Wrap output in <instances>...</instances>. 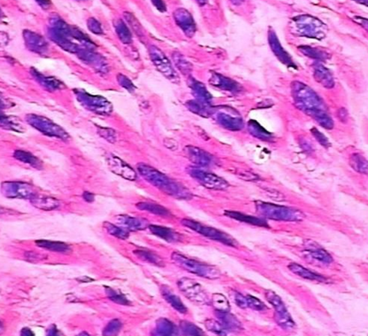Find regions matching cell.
Returning a JSON list of instances; mask_svg holds the SVG:
<instances>
[{
    "label": "cell",
    "mask_w": 368,
    "mask_h": 336,
    "mask_svg": "<svg viewBox=\"0 0 368 336\" xmlns=\"http://www.w3.org/2000/svg\"><path fill=\"white\" fill-rule=\"evenodd\" d=\"M293 95L299 109L313 117L324 128L332 129L334 127V122L325 110L323 102L313 90L298 82L293 85Z\"/></svg>",
    "instance_id": "cell-1"
},
{
    "label": "cell",
    "mask_w": 368,
    "mask_h": 336,
    "mask_svg": "<svg viewBox=\"0 0 368 336\" xmlns=\"http://www.w3.org/2000/svg\"><path fill=\"white\" fill-rule=\"evenodd\" d=\"M137 170L146 181L165 193L176 198L188 199L191 198V194L188 189L183 187L179 183L168 178L166 175L162 174L154 168L144 163H139L137 165Z\"/></svg>",
    "instance_id": "cell-2"
},
{
    "label": "cell",
    "mask_w": 368,
    "mask_h": 336,
    "mask_svg": "<svg viewBox=\"0 0 368 336\" xmlns=\"http://www.w3.org/2000/svg\"><path fill=\"white\" fill-rule=\"evenodd\" d=\"M255 206L258 214L269 220L282 222H300L305 218V215L301 211L291 207H283L263 201H256Z\"/></svg>",
    "instance_id": "cell-3"
},
{
    "label": "cell",
    "mask_w": 368,
    "mask_h": 336,
    "mask_svg": "<svg viewBox=\"0 0 368 336\" xmlns=\"http://www.w3.org/2000/svg\"><path fill=\"white\" fill-rule=\"evenodd\" d=\"M171 259L177 267H181L182 269L193 275L210 280L218 279L221 276L220 271L213 266L202 263L195 259H189L179 252H173Z\"/></svg>",
    "instance_id": "cell-4"
},
{
    "label": "cell",
    "mask_w": 368,
    "mask_h": 336,
    "mask_svg": "<svg viewBox=\"0 0 368 336\" xmlns=\"http://www.w3.org/2000/svg\"><path fill=\"white\" fill-rule=\"evenodd\" d=\"M181 223L184 225V227H187L190 229L191 231H196V233L204 236L205 238L210 239L211 240L221 242V243H224L226 245H229L231 247H237L238 246V243L236 239L229 234H227L225 232L217 230L215 228L205 226L204 224L197 223L196 221H193L190 219H183L181 221Z\"/></svg>",
    "instance_id": "cell-5"
},
{
    "label": "cell",
    "mask_w": 368,
    "mask_h": 336,
    "mask_svg": "<svg viewBox=\"0 0 368 336\" xmlns=\"http://www.w3.org/2000/svg\"><path fill=\"white\" fill-rule=\"evenodd\" d=\"M177 286L180 291L186 296L189 301L196 304H207L210 303L207 293L194 280L189 278H182L178 281Z\"/></svg>",
    "instance_id": "cell-6"
},
{
    "label": "cell",
    "mask_w": 368,
    "mask_h": 336,
    "mask_svg": "<svg viewBox=\"0 0 368 336\" xmlns=\"http://www.w3.org/2000/svg\"><path fill=\"white\" fill-rule=\"evenodd\" d=\"M296 29L299 30V36L321 38L325 36L326 26L314 17L301 15L295 18Z\"/></svg>",
    "instance_id": "cell-7"
},
{
    "label": "cell",
    "mask_w": 368,
    "mask_h": 336,
    "mask_svg": "<svg viewBox=\"0 0 368 336\" xmlns=\"http://www.w3.org/2000/svg\"><path fill=\"white\" fill-rule=\"evenodd\" d=\"M27 121L29 125H31L33 127H35L36 129L40 131L41 133L45 134V135H48L51 137L62 139V140H66V139L69 138L68 134H66L61 126H58L56 124H54V122H52L49 119L44 118V117L29 115L27 117Z\"/></svg>",
    "instance_id": "cell-8"
},
{
    "label": "cell",
    "mask_w": 368,
    "mask_h": 336,
    "mask_svg": "<svg viewBox=\"0 0 368 336\" xmlns=\"http://www.w3.org/2000/svg\"><path fill=\"white\" fill-rule=\"evenodd\" d=\"M188 173L200 183L202 186L211 190L225 191L229 188V184L225 179L205 170L197 168H190L188 169Z\"/></svg>",
    "instance_id": "cell-9"
},
{
    "label": "cell",
    "mask_w": 368,
    "mask_h": 336,
    "mask_svg": "<svg viewBox=\"0 0 368 336\" xmlns=\"http://www.w3.org/2000/svg\"><path fill=\"white\" fill-rule=\"evenodd\" d=\"M149 51H150V57L152 58L156 68L159 70L163 75H165L166 78H168L172 81H176L179 82L178 74L173 68L170 61L168 60L166 55L156 46H151Z\"/></svg>",
    "instance_id": "cell-10"
},
{
    "label": "cell",
    "mask_w": 368,
    "mask_h": 336,
    "mask_svg": "<svg viewBox=\"0 0 368 336\" xmlns=\"http://www.w3.org/2000/svg\"><path fill=\"white\" fill-rule=\"evenodd\" d=\"M2 193L7 198H32L36 193L34 187L21 182H4L1 186Z\"/></svg>",
    "instance_id": "cell-11"
},
{
    "label": "cell",
    "mask_w": 368,
    "mask_h": 336,
    "mask_svg": "<svg viewBox=\"0 0 368 336\" xmlns=\"http://www.w3.org/2000/svg\"><path fill=\"white\" fill-rule=\"evenodd\" d=\"M79 100L82 101L83 106H85L86 108L96 113L107 115L110 114L113 109L110 102L101 96H91L86 93H80Z\"/></svg>",
    "instance_id": "cell-12"
},
{
    "label": "cell",
    "mask_w": 368,
    "mask_h": 336,
    "mask_svg": "<svg viewBox=\"0 0 368 336\" xmlns=\"http://www.w3.org/2000/svg\"><path fill=\"white\" fill-rule=\"evenodd\" d=\"M108 167L115 174L118 175L127 180L135 181L136 179V172L133 168H131L127 163L115 155H110L107 157Z\"/></svg>",
    "instance_id": "cell-13"
},
{
    "label": "cell",
    "mask_w": 368,
    "mask_h": 336,
    "mask_svg": "<svg viewBox=\"0 0 368 336\" xmlns=\"http://www.w3.org/2000/svg\"><path fill=\"white\" fill-rule=\"evenodd\" d=\"M233 299L238 307L242 308V309L249 308L251 310L258 311V312H263V311L267 310L266 304L257 297H254L250 295L244 296L238 292H235Z\"/></svg>",
    "instance_id": "cell-14"
},
{
    "label": "cell",
    "mask_w": 368,
    "mask_h": 336,
    "mask_svg": "<svg viewBox=\"0 0 368 336\" xmlns=\"http://www.w3.org/2000/svg\"><path fill=\"white\" fill-rule=\"evenodd\" d=\"M289 269L291 270L296 276H299L301 278L311 282H317V283H321V284H328L330 283V280L327 279V277H324L321 275L316 274L314 272H311L303 266L299 265L298 263H291L289 266Z\"/></svg>",
    "instance_id": "cell-15"
},
{
    "label": "cell",
    "mask_w": 368,
    "mask_h": 336,
    "mask_svg": "<svg viewBox=\"0 0 368 336\" xmlns=\"http://www.w3.org/2000/svg\"><path fill=\"white\" fill-rule=\"evenodd\" d=\"M265 296L266 300L269 302V304L274 308L275 313H274V319H284L287 317L291 316L290 312H288L285 304L283 303L282 298L275 293V292L266 289L265 291Z\"/></svg>",
    "instance_id": "cell-16"
},
{
    "label": "cell",
    "mask_w": 368,
    "mask_h": 336,
    "mask_svg": "<svg viewBox=\"0 0 368 336\" xmlns=\"http://www.w3.org/2000/svg\"><path fill=\"white\" fill-rule=\"evenodd\" d=\"M236 112L232 114L229 113V111H218L217 113V120L221 124V126L225 127L227 129L232 130V131H238L243 128L244 123L242 118L239 116H236Z\"/></svg>",
    "instance_id": "cell-17"
},
{
    "label": "cell",
    "mask_w": 368,
    "mask_h": 336,
    "mask_svg": "<svg viewBox=\"0 0 368 336\" xmlns=\"http://www.w3.org/2000/svg\"><path fill=\"white\" fill-rule=\"evenodd\" d=\"M176 23L180 26L181 29L187 34L188 37H192L195 32V24L192 16L185 9H178L175 12Z\"/></svg>",
    "instance_id": "cell-18"
},
{
    "label": "cell",
    "mask_w": 368,
    "mask_h": 336,
    "mask_svg": "<svg viewBox=\"0 0 368 336\" xmlns=\"http://www.w3.org/2000/svg\"><path fill=\"white\" fill-rule=\"evenodd\" d=\"M115 221L123 228L129 231H142L149 228L150 224L144 219L131 217L128 215H119L115 218Z\"/></svg>",
    "instance_id": "cell-19"
},
{
    "label": "cell",
    "mask_w": 368,
    "mask_h": 336,
    "mask_svg": "<svg viewBox=\"0 0 368 336\" xmlns=\"http://www.w3.org/2000/svg\"><path fill=\"white\" fill-rule=\"evenodd\" d=\"M185 151L189 160L199 166H208L213 160L210 154L196 146H187Z\"/></svg>",
    "instance_id": "cell-20"
},
{
    "label": "cell",
    "mask_w": 368,
    "mask_h": 336,
    "mask_svg": "<svg viewBox=\"0 0 368 336\" xmlns=\"http://www.w3.org/2000/svg\"><path fill=\"white\" fill-rule=\"evenodd\" d=\"M224 215L228 216L229 218L233 219L238 222L250 224L253 226H258V227L268 228V224L266 223V220L258 217H254L251 215H245L243 213L238 212V211H225Z\"/></svg>",
    "instance_id": "cell-21"
},
{
    "label": "cell",
    "mask_w": 368,
    "mask_h": 336,
    "mask_svg": "<svg viewBox=\"0 0 368 336\" xmlns=\"http://www.w3.org/2000/svg\"><path fill=\"white\" fill-rule=\"evenodd\" d=\"M149 230L153 235L157 236L169 243L179 242L181 240L180 234L169 228L162 227L160 225H150Z\"/></svg>",
    "instance_id": "cell-22"
},
{
    "label": "cell",
    "mask_w": 368,
    "mask_h": 336,
    "mask_svg": "<svg viewBox=\"0 0 368 336\" xmlns=\"http://www.w3.org/2000/svg\"><path fill=\"white\" fill-rule=\"evenodd\" d=\"M29 200L34 207L43 211L54 210L60 206V201L58 199L53 197H47V196L35 195Z\"/></svg>",
    "instance_id": "cell-23"
},
{
    "label": "cell",
    "mask_w": 368,
    "mask_h": 336,
    "mask_svg": "<svg viewBox=\"0 0 368 336\" xmlns=\"http://www.w3.org/2000/svg\"><path fill=\"white\" fill-rule=\"evenodd\" d=\"M268 35H269L268 38H269V44H270L271 48L273 49L274 54L276 55V57H278L282 63H284L286 65H292L293 62L291 60V57L282 48V45L279 43L278 38L275 36L274 31L270 30Z\"/></svg>",
    "instance_id": "cell-24"
},
{
    "label": "cell",
    "mask_w": 368,
    "mask_h": 336,
    "mask_svg": "<svg viewBox=\"0 0 368 336\" xmlns=\"http://www.w3.org/2000/svg\"><path fill=\"white\" fill-rule=\"evenodd\" d=\"M161 293H162V296L165 298V300L177 312L184 313V314L188 312V309L185 306V304L182 302L180 297L176 296V294L169 288L165 287V286L162 287Z\"/></svg>",
    "instance_id": "cell-25"
},
{
    "label": "cell",
    "mask_w": 368,
    "mask_h": 336,
    "mask_svg": "<svg viewBox=\"0 0 368 336\" xmlns=\"http://www.w3.org/2000/svg\"><path fill=\"white\" fill-rule=\"evenodd\" d=\"M216 315L222 326L229 331H240L242 325L236 317L229 312H217Z\"/></svg>",
    "instance_id": "cell-26"
},
{
    "label": "cell",
    "mask_w": 368,
    "mask_h": 336,
    "mask_svg": "<svg viewBox=\"0 0 368 336\" xmlns=\"http://www.w3.org/2000/svg\"><path fill=\"white\" fill-rule=\"evenodd\" d=\"M36 244L38 247L44 248L45 250L55 251V252L68 253L71 251L69 245L65 243H62V242H55V241L40 239V240L36 241Z\"/></svg>",
    "instance_id": "cell-27"
},
{
    "label": "cell",
    "mask_w": 368,
    "mask_h": 336,
    "mask_svg": "<svg viewBox=\"0 0 368 336\" xmlns=\"http://www.w3.org/2000/svg\"><path fill=\"white\" fill-rule=\"evenodd\" d=\"M211 83L212 85L215 86L219 89H223V90H228V91H236L238 90V83L235 81L230 80L229 78L224 77L220 74H214L213 77L211 78Z\"/></svg>",
    "instance_id": "cell-28"
},
{
    "label": "cell",
    "mask_w": 368,
    "mask_h": 336,
    "mask_svg": "<svg viewBox=\"0 0 368 336\" xmlns=\"http://www.w3.org/2000/svg\"><path fill=\"white\" fill-rule=\"evenodd\" d=\"M134 254L144 262L155 265L159 267H163L165 266L163 259L152 251H146V250H135L134 251Z\"/></svg>",
    "instance_id": "cell-29"
},
{
    "label": "cell",
    "mask_w": 368,
    "mask_h": 336,
    "mask_svg": "<svg viewBox=\"0 0 368 336\" xmlns=\"http://www.w3.org/2000/svg\"><path fill=\"white\" fill-rule=\"evenodd\" d=\"M136 207L142 211H147L153 215L160 216H168L171 215L170 212L166 207L160 206L159 204L151 202H140L136 204Z\"/></svg>",
    "instance_id": "cell-30"
},
{
    "label": "cell",
    "mask_w": 368,
    "mask_h": 336,
    "mask_svg": "<svg viewBox=\"0 0 368 336\" xmlns=\"http://www.w3.org/2000/svg\"><path fill=\"white\" fill-rule=\"evenodd\" d=\"M315 79L320 82L326 88H332L334 86V79L329 71L322 65H318L315 68Z\"/></svg>",
    "instance_id": "cell-31"
},
{
    "label": "cell",
    "mask_w": 368,
    "mask_h": 336,
    "mask_svg": "<svg viewBox=\"0 0 368 336\" xmlns=\"http://www.w3.org/2000/svg\"><path fill=\"white\" fill-rule=\"evenodd\" d=\"M176 328L171 321L167 319H160L156 323L155 335L157 336H174Z\"/></svg>",
    "instance_id": "cell-32"
},
{
    "label": "cell",
    "mask_w": 368,
    "mask_h": 336,
    "mask_svg": "<svg viewBox=\"0 0 368 336\" xmlns=\"http://www.w3.org/2000/svg\"><path fill=\"white\" fill-rule=\"evenodd\" d=\"M249 130L250 134L255 136L256 138L260 139L262 141L270 142L273 139V136L270 133H268L267 131L264 129L258 122L254 121V120H250L249 122Z\"/></svg>",
    "instance_id": "cell-33"
},
{
    "label": "cell",
    "mask_w": 368,
    "mask_h": 336,
    "mask_svg": "<svg viewBox=\"0 0 368 336\" xmlns=\"http://www.w3.org/2000/svg\"><path fill=\"white\" fill-rule=\"evenodd\" d=\"M13 156L21 162H24V163H28L31 166L35 167V168H41V162L35 157L32 154L28 153L26 151H22V150H17L14 152Z\"/></svg>",
    "instance_id": "cell-34"
},
{
    "label": "cell",
    "mask_w": 368,
    "mask_h": 336,
    "mask_svg": "<svg viewBox=\"0 0 368 336\" xmlns=\"http://www.w3.org/2000/svg\"><path fill=\"white\" fill-rule=\"evenodd\" d=\"M350 164L358 172L368 174V161L363 155L360 154H352L350 158Z\"/></svg>",
    "instance_id": "cell-35"
},
{
    "label": "cell",
    "mask_w": 368,
    "mask_h": 336,
    "mask_svg": "<svg viewBox=\"0 0 368 336\" xmlns=\"http://www.w3.org/2000/svg\"><path fill=\"white\" fill-rule=\"evenodd\" d=\"M211 302L217 312H229L230 309V304L227 297L220 293L213 294Z\"/></svg>",
    "instance_id": "cell-36"
},
{
    "label": "cell",
    "mask_w": 368,
    "mask_h": 336,
    "mask_svg": "<svg viewBox=\"0 0 368 336\" xmlns=\"http://www.w3.org/2000/svg\"><path fill=\"white\" fill-rule=\"evenodd\" d=\"M308 252L312 259L320 261L322 263L329 264L334 261L332 256L321 248H309Z\"/></svg>",
    "instance_id": "cell-37"
},
{
    "label": "cell",
    "mask_w": 368,
    "mask_h": 336,
    "mask_svg": "<svg viewBox=\"0 0 368 336\" xmlns=\"http://www.w3.org/2000/svg\"><path fill=\"white\" fill-rule=\"evenodd\" d=\"M180 329L184 336H204L201 328L188 321H181Z\"/></svg>",
    "instance_id": "cell-38"
},
{
    "label": "cell",
    "mask_w": 368,
    "mask_h": 336,
    "mask_svg": "<svg viewBox=\"0 0 368 336\" xmlns=\"http://www.w3.org/2000/svg\"><path fill=\"white\" fill-rule=\"evenodd\" d=\"M104 227L110 235L114 236L115 238H118L120 239H123V240L127 239L129 236L128 231H125L123 228L116 226L115 224L108 223V222L104 223Z\"/></svg>",
    "instance_id": "cell-39"
},
{
    "label": "cell",
    "mask_w": 368,
    "mask_h": 336,
    "mask_svg": "<svg viewBox=\"0 0 368 336\" xmlns=\"http://www.w3.org/2000/svg\"><path fill=\"white\" fill-rule=\"evenodd\" d=\"M105 288H106V294H107V297L111 301L115 302L116 304H122V305H128V304H130L129 301L123 294L116 291V290H115L112 288L105 287Z\"/></svg>",
    "instance_id": "cell-40"
},
{
    "label": "cell",
    "mask_w": 368,
    "mask_h": 336,
    "mask_svg": "<svg viewBox=\"0 0 368 336\" xmlns=\"http://www.w3.org/2000/svg\"><path fill=\"white\" fill-rule=\"evenodd\" d=\"M205 327L210 332L215 333L220 336H226L227 335V329H226L221 322L214 320H205Z\"/></svg>",
    "instance_id": "cell-41"
},
{
    "label": "cell",
    "mask_w": 368,
    "mask_h": 336,
    "mask_svg": "<svg viewBox=\"0 0 368 336\" xmlns=\"http://www.w3.org/2000/svg\"><path fill=\"white\" fill-rule=\"evenodd\" d=\"M122 327H123V324L119 320H111L106 328L104 329L103 335L104 336H116L119 334Z\"/></svg>",
    "instance_id": "cell-42"
},
{
    "label": "cell",
    "mask_w": 368,
    "mask_h": 336,
    "mask_svg": "<svg viewBox=\"0 0 368 336\" xmlns=\"http://www.w3.org/2000/svg\"><path fill=\"white\" fill-rule=\"evenodd\" d=\"M116 31L119 36L120 39L123 41L124 44H128L131 42V34L127 28V26L123 23V21H119L116 25Z\"/></svg>",
    "instance_id": "cell-43"
},
{
    "label": "cell",
    "mask_w": 368,
    "mask_h": 336,
    "mask_svg": "<svg viewBox=\"0 0 368 336\" xmlns=\"http://www.w3.org/2000/svg\"><path fill=\"white\" fill-rule=\"evenodd\" d=\"M193 89H194V92H195L196 96H199L205 102L212 100L211 95L208 93L207 89H205V86L203 85L202 83H199V82H196V81L194 83V85H193Z\"/></svg>",
    "instance_id": "cell-44"
},
{
    "label": "cell",
    "mask_w": 368,
    "mask_h": 336,
    "mask_svg": "<svg viewBox=\"0 0 368 336\" xmlns=\"http://www.w3.org/2000/svg\"><path fill=\"white\" fill-rule=\"evenodd\" d=\"M174 59L176 61V65L179 67V69L182 72H184V73L190 72V65L188 64V62L185 60V58L182 57V55L176 54V56H174Z\"/></svg>",
    "instance_id": "cell-45"
},
{
    "label": "cell",
    "mask_w": 368,
    "mask_h": 336,
    "mask_svg": "<svg viewBox=\"0 0 368 336\" xmlns=\"http://www.w3.org/2000/svg\"><path fill=\"white\" fill-rule=\"evenodd\" d=\"M98 134L105 140H107V142H111V143L116 142V134L114 130L108 129V128H99Z\"/></svg>",
    "instance_id": "cell-46"
},
{
    "label": "cell",
    "mask_w": 368,
    "mask_h": 336,
    "mask_svg": "<svg viewBox=\"0 0 368 336\" xmlns=\"http://www.w3.org/2000/svg\"><path fill=\"white\" fill-rule=\"evenodd\" d=\"M9 118H6V119H4L2 117V119H1V126H2V127L4 128V126H6L5 127L6 129L12 130V131H16V132H21V130L18 129L20 127V126L17 124L16 122L13 120L14 118H12V119H9Z\"/></svg>",
    "instance_id": "cell-47"
},
{
    "label": "cell",
    "mask_w": 368,
    "mask_h": 336,
    "mask_svg": "<svg viewBox=\"0 0 368 336\" xmlns=\"http://www.w3.org/2000/svg\"><path fill=\"white\" fill-rule=\"evenodd\" d=\"M311 134H313V136L316 138V140H317V141H318L322 146H325V147H328V146H330V143L328 142L327 137H326L325 135H323V134H321L320 132H319L318 130L313 128V129L311 130Z\"/></svg>",
    "instance_id": "cell-48"
},
{
    "label": "cell",
    "mask_w": 368,
    "mask_h": 336,
    "mask_svg": "<svg viewBox=\"0 0 368 336\" xmlns=\"http://www.w3.org/2000/svg\"><path fill=\"white\" fill-rule=\"evenodd\" d=\"M299 49L301 51H303L304 54H306V55L309 56V57H317V58H320L321 57V56H320L321 54H320L319 50L313 49V48H311V47L301 46V47H299Z\"/></svg>",
    "instance_id": "cell-49"
},
{
    "label": "cell",
    "mask_w": 368,
    "mask_h": 336,
    "mask_svg": "<svg viewBox=\"0 0 368 336\" xmlns=\"http://www.w3.org/2000/svg\"><path fill=\"white\" fill-rule=\"evenodd\" d=\"M88 27H89L90 31L95 33V34L99 35V34L102 33L101 25L98 22V20H95V19H90L88 20Z\"/></svg>",
    "instance_id": "cell-50"
},
{
    "label": "cell",
    "mask_w": 368,
    "mask_h": 336,
    "mask_svg": "<svg viewBox=\"0 0 368 336\" xmlns=\"http://www.w3.org/2000/svg\"><path fill=\"white\" fill-rule=\"evenodd\" d=\"M82 197H83L84 200L87 201V202L91 203L94 201V194L90 193L89 192H85L83 193V195H82Z\"/></svg>",
    "instance_id": "cell-51"
},
{
    "label": "cell",
    "mask_w": 368,
    "mask_h": 336,
    "mask_svg": "<svg viewBox=\"0 0 368 336\" xmlns=\"http://www.w3.org/2000/svg\"><path fill=\"white\" fill-rule=\"evenodd\" d=\"M354 20L358 22L359 24L361 25L362 27H364L365 29H368V20L364 19V18H360V17H355Z\"/></svg>",
    "instance_id": "cell-52"
},
{
    "label": "cell",
    "mask_w": 368,
    "mask_h": 336,
    "mask_svg": "<svg viewBox=\"0 0 368 336\" xmlns=\"http://www.w3.org/2000/svg\"><path fill=\"white\" fill-rule=\"evenodd\" d=\"M152 4H155L156 7L160 10V12L166 11V4L163 1H153Z\"/></svg>",
    "instance_id": "cell-53"
},
{
    "label": "cell",
    "mask_w": 368,
    "mask_h": 336,
    "mask_svg": "<svg viewBox=\"0 0 368 336\" xmlns=\"http://www.w3.org/2000/svg\"><path fill=\"white\" fill-rule=\"evenodd\" d=\"M21 336H34V333L29 328H25L21 331Z\"/></svg>",
    "instance_id": "cell-54"
},
{
    "label": "cell",
    "mask_w": 368,
    "mask_h": 336,
    "mask_svg": "<svg viewBox=\"0 0 368 336\" xmlns=\"http://www.w3.org/2000/svg\"><path fill=\"white\" fill-rule=\"evenodd\" d=\"M58 333H59V331H58L57 328H56L55 326H53L52 328H50L48 335H50V336H58V335H59Z\"/></svg>",
    "instance_id": "cell-55"
},
{
    "label": "cell",
    "mask_w": 368,
    "mask_h": 336,
    "mask_svg": "<svg viewBox=\"0 0 368 336\" xmlns=\"http://www.w3.org/2000/svg\"><path fill=\"white\" fill-rule=\"evenodd\" d=\"M359 3H360V4H366V5H367V4H368V2H367V1H366V2H359Z\"/></svg>",
    "instance_id": "cell-56"
}]
</instances>
